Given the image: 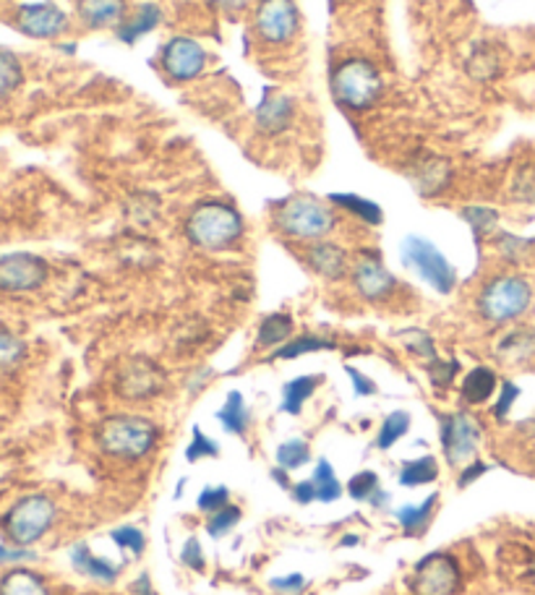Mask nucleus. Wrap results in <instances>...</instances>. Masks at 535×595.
Segmentation results:
<instances>
[{"mask_svg": "<svg viewBox=\"0 0 535 595\" xmlns=\"http://www.w3.org/2000/svg\"><path fill=\"white\" fill-rule=\"evenodd\" d=\"M270 587H272V591H277V593L295 595V593H301L303 587H306V577H303L301 572H293V575H282V577H272Z\"/></svg>", "mask_w": 535, "mask_h": 595, "instance_id": "8fccbe9b", "label": "nucleus"}, {"mask_svg": "<svg viewBox=\"0 0 535 595\" xmlns=\"http://www.w3.org/2000/svg\"><path fill=\"white\" fill-rule=\"evenodd\" d=\"M345 374L350 376L353 389H356V395H358V397H371V395H376V382H374V379H368V376L360 374L358 368L345 366Z\"/></svg>", "mask_w": 535, "mask_h": 595, "instance_id": "3c124183", "label": "nucleus"}, {"mask_svg": "<svg viewBox=\"0 0 535 595\" xmlns=\"http://www.w3.org/2000/svg\"><path fill=\"white\" fill-rule=\"evenodd\" d=\"M437 504H439V493H431V497H426L421 504H402L400 510H395V518L408 535H423L426 528L431 525Z\"/></svg>", "mask_w": 535, "mask_h": 595, "instance_id": "412c9836", "label": "nucleus"}, {"mask_svg": "<svg viewBox=\"0 0 535 595\" xmlns=\"http://www.w3.org/2000/svg\"><path fill=\"white\" fill-rule=\"evenodd\" d=\"M180 562H183L186 567L193 570V572H204L207 570L204 551H201V543H199L197 535H191V539L183 543V551H180Z\"/></svg>", "mask_w": 535, "mask_h": 595, "instance_id": "de8ad7c7", "label": "nucleus"}, {"mask_svg": "<svg viewBox=\"0 0 535 595\" xmlns=\"http://www.w3.org/2000/svg\"><path fill=\"white\" fill-rule=\"evenodd\" d=\"M71 564H74L78 575L97 580V583H115L120 575L118 564H113L111 559L94 556L86 543H76V546L71 549Z\"/></svg>", "mask_w": 535, "mask_h": 595, "instance_id": "6ab92c4d", "label": "nucleus"}, {"mask_svg": "<svg viewBox=\"0 0 535 595\" xmlns=\"http://www.w3.org/2000/svg\"><path fill=\"white\" fill-rule=\"evenodd\" d=\"M410 180H413V188L421 196H437L450 186L452 168L442 157L423 155L418 157L413 168H410Z\"/></svg>", "mask_w": 535, "mask_h": 595, "instance_id": "dca6fc26", "label": "nucleus"}, {"mask_svg": "<svg viewBox=\"0 0 535 595\" xmlns=\"http://www.w3.org/2000/svg\"><path fill=\"white\" fill-rule=\"evenodd\" d=\"M353 285H356L360 298L376 303L395 293L397 280L395 274L381 264V259L376 257V253H364V257H358L356 267H353Z\"/></svg>", "mask_w": 535, "mask_h": 595, "instance_id": "4468645a", "label": "nucleus"}, {"mask_svg": "<svg viewBox=\"0 0 535 595\" xmlns=\"http://www.w3.org/2000/svg\"><path fill=\"white\" fill-rule=\"evenodd\" d=\"M337 217L332 207L314 196H293L274 209V228L295 241H324L335 230Z\"/></svg>", "mask_w": 535, "mask_h": 595, "instance_id": "7ed1b4c3", "label": "nucleus"}, {"mask_svg": "<svg viewBox=\"0 0 535 595\" xmlns=\"http://www.w3.org/2000/svg\"><path fill=\"white\" fill-rule=\"evenodd\" d=\"M308 267L316 274H322L324 280H343L348 274V253L343 246L329 243V241H316L311 246L308 253Z\"/></svg>", "mask_w": 535, "mask_h": 595, "instance_id": "f3484780", "label": "nucleus"}, {"mask_svg": "<svg viewBox=\"0 0 535 595\" xmlns=\"http://www.w3.org/2000/svg\"><path fill=\"white\" fill-rule=\"evenodd\" d=\"M165 387V374L155 361L132 358L120 368L118 392L126 400H147Z\"/></svg>", "mask_w": 535, "mask_h": 595, "instance_id": "ddd939ff", "label": "nucleus"}, {"mask_svg": "<svg viewBox=\"0 0 535 595\" xmlns=\"http://www.w3.org/2000/svg\"><path fill=\"white\" fill-rule=\"evenodd\" d=\"M512 196L517 201H525V205H535V168L527 165L515 176V184H512Z\"/></svg>", "mask_w": 535, "mask_h": 595, "instance_id": "49530a36", "label": "nucleus"}, {"mask_svg": "<svg viewBox=\"0 0 535 595\" xmlns=\"http://www.w3.org/2000/svg\"><path fill=\"white\" fill-rule=\"evenodd\" d=\"M462 220H465L470 228H473L475 238H483L489 233H494L496 225H499V212L491 207H483V205H470L462 209Z\"/></svg>", "mask_w": 535, "mask_h": 595, "instance_id": "72a5a7b5", "label": "nucleus"}, {"mask_svg": "<svg viewBox=\"0 0 535 595\" xmlns=\"http://www.w3.org/2000/svg\"><path fill=\"white\" fill-rule=\"evenodd\" d=\"M17 27L27 38L53 40L66 32L69 17L53 3H27L17 13Z\"/></svg>", "mask_w": 535, "mask_h": 595, "instance_id": "2eb2a0df", "label": "nucleus"}, {"mask_svg": "<svg viewBox=\"0 0 535 595\" xmlns=\"http://www.w3.org/2000/svg\"><path fill=\"white\" fill-rule=\"evenodd\" d=\"M55 518L57 507L53 499L45 493H29L6 512L3 533L9 535L11 546L29 549L55 525Z\"/></svg>", "mask_w": 535, "mask_h": 595, "instance_id": "423d86ee", "label": "nucleus"}, {"mask_svg": "<svg viewBox=\"0 0 535 595\" xmlns=\"http://www.w3.org/2000/svg\"><path fill=\"white\" fill-rule=\"evenodd\" d=\"M301 24V13L295 0H262L256 6L254 27L256 34L270 45H285L295 38Z\"/></svg>", "mask_w": 535, "mask_h": 595, "instance_id": "9d476101", "label": "nucleus"}, {"mask_svg": "<svg viewBox=\"0 0 535 595\" xmlns=\"http://www.w3.org/2000/svg\"><path fill=\"white\" fill-rule=\"evenodd\" d=\"M311 460V447L303 439H291V441H282L277 447V466L282 470H298L306 466Z\"/></svg>", "mask_w": 535, "mask_h": 595, "instance_id": "c9c22d12", "label": "nucleus"}, {"mask_svg": "<svg viewBox=\"0 0 535 595\" xmlns=\"http://www.w3.org/2000/svg\"><path fill=\"white\" fill-rule=\"evenodd\" d=\"M48 264L34 253H9L0 257V290L3 293H29L45 285Z\"/></svg>", "mask_w": 535, "mask_h": 595, "instance_id": "9b49d317", "label": "nucleus"}, {"mask_svg": "<svg viewBox=\"0 0 535 595\" xmlns=\"http://www.w3.org/2000/svg\"><path fill=\"white\" fill-rule=\"evenodd\" d=\"M496 353L507 361H525L535 353V330H515L502 340Z\"/></svg>", "mask_w": 535, "mask_h": 595, "instance_id": "2f4dec72", "label": "nucleus"}, {"mask_svg": "<svg viewBox=\"0 0 535 595\" xmlns=\"http://www.w3.org/2000/svg\"><path fill=\"white\" fill-rule=\"evenodd\" d=\"M78 17L90 29L118 27L126 17V0H78Z\"/></svg>", "mask_w": 535, "mask_h": 595, "instance_id": "aec40b11", "label": "nucleus"}, {"mask_svg": "<svg viewBox=\"0 0 535 595\" xmlns=\"http://www.w3.org/2000/svg\"><path fill=\"white\" fill-rule=\"evenodd\" d=\"M293 121V100L282 92H266L256 107V128L262 134H280Z\"/></svg>", "mask_w": 535, "mask_h": 595, "instance_id": "a211bd4d", "label": "nucleus"}, {"mask_svg": "<svg viewBox=\"0 0 535 595\" xmlns=\"http://www.w3.org/2000/svg\"><path fill=\"white\" fill-rule=\"evenodd\" d=\"M486 470H489L486 462H481V460H479V462H470V466H468L465 470H460L458 486H460V489H468L470 483H473V481H479L481 476H486Z\"/></svg>", "mask_w": 535, "mask_h": 595, "instance_id": "603ef678", "label": "nucleus"}, {"mask_svg": "<svg viewBox=\"0 0 535 595\" xmlns=\"http://www.w3.org/2000/svg\"><path fill=\"white\" fill-rule=\"evenodd\" d=\"M337 343L329 337H319V335H301V337H293L287 340L285 345H280L277 351H274L272 358L274 361H293V358H301V355H308V353H322V351H335Z\"/></svg>", "mask_w": 535, "mask_h": 595, "instance_id": "cd10ccee", "label": "nucleus"}, {"mask_svg": "<svg viewBox=\"0 0 535 595\" xmlns=\"http://www.w3.org/2000/svg\"><path fill=\"white\" fill-rule=\"evenodd\" d=\"M0 595H50V587L38 572L17 567L0 577Z\"/></svg>", "mask_w": 535, "mask_h": 595, "instance_id": "5701e85b", "label": "nucleus"}, {"mask_svg": "<svg viewBox=\"0 0 535 595\" xmlns=\"http://www.w3.org/2000/svg\"><path fill=\"white\" fill-rule=\"evenodd\" d=\"M132 593L134 595H151V580L149 575H139V580L132 585Z\"/></svg>", "mask_w": 535, "mask_h": 595, "instance_id": "6e6d98bb", "label": "nucleus"}, {"mask_svg": "<svg viewBox=\"0 0 535 595\" xmlns=\"http://www.w3.org/2000/svg\"><path fill=\"white\" fill-rule=\"evenodd\" d=\"M162 71L172 82H191L197 79L207 65V53L197 40L191 38H172L162 48Z\"/></svg>", "mask_w": 535, "mask_h": 595, "instance_id": "f8f14e48", "label": "nucleus"}, {"mask_svg": "<svg viewBox=\"0 0 535 595\" xmlns=\"http://www.w3.org/2000/svg\"><path fill=\"white\" fill-rule=\"evenodd\" d=\"M410 431V416L405 410H395L385 418V424L379 428V437H376V447L389 449L400 441L405 434Z\"/></svg>", "mask_w": 535, "mask_h": 595, "instance_id": "473e14b6", "label": "nucleus"}, {"mask_svg": "<svg viewBox=\"0 0 535 595\" xmlns=\"http://www.w3.org/2000/svg\"><path fill=\"white\" fill-rule=\"evenodd\" d=\"M24 559H32L27 549L21 546H0V564H11V562H24Z\"/></svg>", "mask_w": 535, "mask_h": 595, "instance_id": "864d4df0", "label": "nucleus"}, {"mask_svg": "<svg viewBox=\"0 0 535 595\" xmlns=\"http://www.w3.org/2000/svg\"><path fill=\"white\" fill-rule=\"evenodd\" d=\"M111 535H113V541L118 543L120 549L132 551L134 556H141L144 549H147V539H144V533L139 531V528H134V525L115 528V531Z\"/></svg>", "mask_w": 535, "mask_h": 595, "instance_id": "a18cd8bd", "label": "nucleus"}, {"mask_svg": "<svg viewBox=\"0 0 535 595\" xmlns=\"http://www.w3.org/2000/svg\"><path fill=\"white\" fill-rule=\"evenodd\" d=\"M481 424L468 410L439 413V439H442V452L452 468L473 460L475 449L481 445Z\"/></svg>", "mask_w": 535, "mask_h": 595, "instance_id": "6e6552de", "label": "nucleus"}, {"mask_svg": "<svg viewBox=\"0 0 535 595\" xmlns=\"http://www.w3.org/2000/svg\"><path fill=\"white\" fill-rule=\"evenodd\" d=\"M293 335V316L291 314H270L259 326L256 345L259 347H280Z\"/></svg>", "mask_w": 535, "mask_h": 595, "instance_id": "c756f323", "label": "nucleus"}, {"mask_svg": "<svg viewBox=\"0 0 535 595\" xmlns=\"http://www.w3.org/2000/svg\"><path fill=\"white\" fill-rule=\"evenodd\" d=\"M517 397H520V387H517V384L504 382L502 387H499V400L494 405V418H499V420L507 418L510 410H512V405H515Z\"/></svg>", "mask_w": 535, "mask_h": 595, "instance_id": "09e8293b", "label": "nucleus"}, {"mask_svg": "<svg viewBox=\"0 0 535 595\" xmlns=\"http://www.w3.org/2000/svg\"><path fill=\"white\" fill-rule=\"evenodd\" d=\"M230 504V489L228 486H207L204 491L199 493L197 499V507L204 514H214L220 512L222 507Z\"/></svg>", "mask_w": 535, "mask_h": 595, "instance_id": "c03bdc74", "label": "nucleus"}, {"mask_svg": "<svg viewBox=\"0 0 535 595\" xmlns=\"http://www.w3.org/2000/svg\"><path fill=\"white\" fill-rule=\"evenodd\" d=\"M429 376H431V384L439 389H450L454 379H458L460 374V361H442V358H433L429 361Z\"/></svg>", "mask_w": 535, "mask_h": 595, "instance_id": "79ce46f5", "label": "nucleus"}, {"mask_svg": "<svg viewBox=\"0 0 535 595\" xmlns=\"http://www.w3.org/2000/svg\"><path fill=\"white\" fill-rule=\"evenodd\" d=\"M217 455H220V447H217V441L209 439L199 426H193L191 445L186 447V460L188 462H199L201 457H217Z\"/></svg>", "mask_w": 535, "mask_h": 595, "instance_id": "37998d69", "label": "nucleus"}, {"mask_svg": "<svg viewBox=\"0 0 535 595\" xmlns=\"http://www.w3.org/2000/svg\"><path fill=\"white\" fill-rule=\"evenodd\" d=\"M358 539H353V535H348V539H343V546H356Z\"/></svg>", "mask_w": 535, "mask_h": 595, "instance_id": "13d9d810", "label": "nucleus"}, {"mask_svg": "<svg viewBox=\"0 0 535 595\" xmlns=\"http://www.w3.org/2000/svg\"><path fill=\"white\" fill-rule=\"evenodd\" d=\"M186 236L197 249L225 251L243 236V217L228 201H201L186 217Z\"/></svg>", "mask_w": 535, "mask_h": 595, "instance_id": "f257e3e1", "label": "nucleus"}, {"mask_svg": "<svg viewBox=\"0 0 535 595\" xmlns=\"http://www.w3.org/2000/svg\"><path fill=\"white\" fill-rule=\"evenodd\" d=\"M21 79H24V71H21L19 58L9 53V50H0V100L17 92Z\"/></svg>", "mask_w": 535, "mask_h": 595, "instance_id": "f704fd0d", "label": "nucleus"}, {"mask_svg": "<svg viewBox=\"0 0 535 595\" xmlns=\"http://www.w3.org/2000/svg\"><path fill=\"white\" fill-rule=\"evenodd\" d=\"M157 439V426L141 416H113L103 420L97 434L99 449L118 460H141L155 449Z\"/></svg>", "mask_w": 535, "mask_h": 595, "instance_id": "20e7f679", "label": "nucleus"}, {"mask_svg": "<svg viewBox=\"0 0 535 595\" xmlns=\"http://www.w3.org/2000/svg\"><path fill=\"white\" fill-rule=\"evenodd\" d=\"M329 205L345 209L348 215H356L360 222L366 225H381L385 222V212L371 199H364L358 194H329Z\"/></svg>", "mask_w": 535, "mask_h": 595, "instance_id": "393cba45", "label": "nucleus"}, {"mask_svg": "<svg viewBox=\"0 0 535 595\" xmlns=\"http://www.w3.org/2000/svg\"><path fill=\"white\" fill-rule=\"evenodd\" d=\"M439 478V462L433 455H423L418 460L402 462L400 483L405 489H418V486H429Z\"/></svg>", "mask_w": 535, "mask_h": 595, "instance_id": "c85d7f7f", "label": "nucleus"}, {"mask_svg": "<svg viewBox=\"0 0 535 595\" xmlns=\"http://www.w3.org/2000/svg\"><path fill=\"white\" fill-rule=\"evenodd\" d=\"M209 3L217 6V9H222V11H241V9H245V3H249V0H209Z\"/></svg>", "mask_w": 535, "mask_h": 595, "instance_id": "5fc2aeb1", "label": "nucleus"}, {"mask_svg": "<svg viewBox=\"0 0 535 595\" xmlns=\"http://www.w3.org/2000/svg\"><path fill=\"white\" fill-rule=\"evenodd\" d=\"M27 345L13 335L9 326L0 324V368H13L24 361Z\"/></svg>", "mask_w": 535, "mask_h": 595, "instance_id": "4c0bfd02", "label": "nucleus"}, {"mask_svg": "<svg viewBox=\"0 0 535 595\" xmlns=\"http://www.w3.org/2000/svg\"><path fill=\"white\" fill-rule=\"evenodd\" d=\"M462 585V570L458 559L447 551H433L416 564L410 593L413 595H454Z\"/></svg>", "mask_w": 535, "mask_h": 595, "instance_id": "1a4fd4ad", "label": "nucleus"}, {"mask_svg": "<svg viewBox=\"0 0 535 595\" xmlns=\"http://www.w3.org/2000/svg\"><path fill=\"white\" fill-rule=\"evenodd\" d=\"M322 382V376H298V379L287 382L285 387H282V405L280 410L287 413V416H301L303 405L311 395L316 392V384Z\"/></svg>", "mask_w": 535, "mask_h": 595, "instance_id": "a878e982", "label": "nucleus"}, {"mask_svg": "<svg viewBox=\"0 0 535 595\" xmlns=\"http://www.w3.org/2000/svg\"><path fill=\"white\" fill-rule=\"evenodd\" d=\"M496 387H499L496 374L491 372L489 366H475L473 372L462 379L460 392H462V400H465L468 405H483L491 395H494Z\"/></svg>", "mask_w": 535, "mask_h": 595, "instance_id": "4be33fe9", "label": "nucleus"}, {"mask_svg": "<svg viewBox=\"0 0 535 595\" xmlns=\"http://www.w3.org/2000/svg\"><path fill=\"white\" fill-rule=\"evenodd\" d=\"M217 420H220L222 428H225L228 434H233V437H243L245 428L251 424V413L245 408V400L241 392H230L225 405H222L220 410H217Z\"/></svg>", "mask_w": 535, "mask_h": 595, "instance_id": "bb28decb", "label": "nucleus"}, {"mask_svg": "<svg viewBox=\"0 0 535 595\" xmlns=\"http://www.w3.org/2000/svg\"><path fill=\"white\" fill-rule=\"evenodd\" d=\"M238 522H241V507L228 504V507H222L220 512L209 514V520H207V533L212 535V539H222V535L233 531V528L238 525Z\"/></svg>", "mask_w": 535, "mask_h": 595, "instance_id": "ea45409f", "label": "nucleus"}, {"mask_svg": "<svg viewBox=\"0 0 535 595\" xmlns=\"http://www.w3.org/2000/svg\"><path fill=\"white\" fill-rule=\"evenodd\" d=\"M400 253L402 264L410 267L423 282H429L437 293L450 295L458 288V270L452 267V261L426 238L408 236L402 241Z\"/></svg>", "mask_w": 535, "mask_h": 595, "instance_id": "0eeeda50", "label": "nucleus"}, {"mask_svg": "<svg viewBox=\"0 0 535 595\" xmlns=\"http://www.w3.org/2000/svg\"><path fill=\"white\" fill-rule=\"evenodd\" d=\"M329 90L339 107L360 113L379 103L381 92H385V82H381L379 69L371 61H366V58H345L332 71Z\"/></svg>", "mask_w": 535, "mask_h": 595, "instance_id": "f03ea898", "label": "nucleus"}, {"mask_svg": "<svg viewBox=\"0 0 535 595\" xmlns=\"http://www.w3.org/2000/svg\"><path fill=\"white\" fill-rule=\"evenodd\" d=\"M533 306V285L520 274H499L479 295V314L491 324H507Z\"/></svg>", "mask_w": 535, "mask_h": 595, "instance_id": "39448f33", "label": "nucleus"}, {"mask_svg": "<svg viewBox=\"0 0 535 595\" xmlns=\"http://www.w3.org/2000/svg\"><path fill=\"white\" fill-rule=\"evenodd\" d=\"M535 249V238L533 241H527V238H517L512 233H499L496 236V251L502 253L504 259L512 261V264H520V261H525L531 257Z\"/></svg>", "mask_w": 535, "mask_h": 595, "instance_id": "e433bc0d", "label": "nucleus"}, {"mask_svg": "<svg viewBox=\"0 0 535 595\" xmlns=\"http://www.w3.org/2000/svg\"><path fill=\"white\" fill-rule=\"evenodd\" d=\"M311 483H314V491H316V502H337L339 497H343V483L337 481L335 476V468H332L329 460H322L316 462V470L314 476H311Z\"/></svg>", "mask_w": 535, "mask_h": 595, "instance_id": "7c9ffc66", "label": "nucleus"}, {"mask_svg": "<svg viewBox=\"0 0 535 595\" xmlns=\"http://www.w3.org/2000/svg\"><path fill=\"white\" fill-rule=\"evenodd\" d=\"M376 491H379V476L374 470H360L348 481V497L356 499V502H371Z\"/></svg>", "mask_w": 535, "mask_h": 595, "instance_id": "a19ab883", "label": "nucleus"}, {"mask_svg": "<svg viewBox=\"0 0 535 595\" xmlns=\"http://www.w3.org/2000/svg\"><path fill=\"white\" fill-rule=\"evenodd\" d=\"M531 575H533V580H535V564H533V572H531Z\"/></svg>", "mask_w": 535, "mask_h": 595, "instance_id": "bf43d9fd", "label": "nucleus"}, {"mask_svg": "<svg viewBox=\"0 0 535 595\" xmlns=\"http://www.w3.org/2000/svg\"><path fill=\"white\" fill-rule=\"evenodd\" d=\"M162 11L157 9L155 3H144L139 11L134 13L132 19H123L118 24V40L126 42V45H134L141 34H149L151 29L160 24Z\"/></svg>", "mask_w": 535, "mask_h": 595, "instance_id": "b1692460", "label": "nucleus"}, {"mask_svg": "<svg viewBox=\"0 0 535 595\" xmlns=\"http://www.w3.org/2000/svg\"><path fill=\"white\" fill-rule=\"evenodd\" d=\"M397 340H400V343L408 347L410 353L418 355V358H426V361H433V358H439L437 355V345H433V340L429 332H423V330H405L400 332V335H397Z\"/></svg>", "mask_w": 535, "mask_h": 595, "instance_id": "58836bf2", "label": "nucleus"}, {"mask_svg": "<svg viewBox=\"0 0 535 595\" xmlns=\"http://www.w3.org/2000/svg\"><path fill=\"white\" fill-rule=\"evenodd\" d=\"M387 499H389V497H387V491H381V489H379V491H376L374 497H371V504H374V507H385Z\"/></svg>", "mask_w": 535, "mask_h": 595, "instance_id": "4d7b16f0", "label": "nucleus"}]
</instances>
